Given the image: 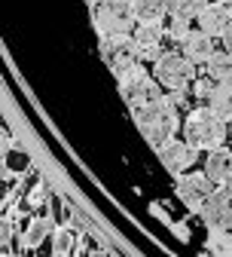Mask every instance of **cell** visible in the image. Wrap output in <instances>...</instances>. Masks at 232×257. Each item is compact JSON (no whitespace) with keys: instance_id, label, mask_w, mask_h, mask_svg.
Returning <instances> with one entry per match:
<instances>
[{"instance_id":"obj_1","label":"cell","mask_w":232,"mask_h":257,"mask_svg":"<svg viewBox=\"0 0 232 257\" xmlns=\"http://www.w3.org/2000/svg\"><path fill=\"white\" fill-rule=\"evenodd\" d=\"M131 116H135V125L141 128V135L147 138V144H153L156 150L171 141L174 132L180 128V113H177V101L174 98H165V95H159V98L141 104V107H131Z\"/></svg>"},{"instance_id":"obj_2","label":"cell","mask_w":232,"mask_h":257,"mask_svg":"<svg viewBox=\"0 0 232 257\" xmlns=\"http://www.w3.org/2000/svg\"><path fill=\"white\" fill-rule=\"evenodd\" d=\"M180 135L195 147V150H217L229 141V122L211 107V104H202L183 116L180 122Z\"/></svg>"},{"instance_id":"obj_3","label":"cell","mask_w":232,"mask_h":257,"mask_svg":"<svg viewBox=\"0 0 232 257\" xmlns=\"http://www.w3.org/2000/svg\"><path fill=\"white\" fill-rule=\"evenodd\" d=\"M153 77L159 80V86L165 92H186L195 80V64L183 55V52H162L153 61Z\"/></svg>"},{"instance_id":"obj_4","label":"cell","mask_w":232,"mask_h":257,"mask_svg":"<svg viewBox=\"0 0 232 257\" xmlns=\"http://www.w3.org/2000/svg\"><path fill=\"white\" fill-rule=\"evenodd\" d=\"M92 22H95L98 37H107V34H131L135 25H138L135 0H104V4L95 7Z\"/></svg>"},{"instance_id":"obj_5","label":"cell","mask_w":232,"mask_h":257,"mask_svg":"<svg viewBox=\"0 0 232 257\" xmlns=\"http://www.w3.org/2000/svg\"><path fill=\"white\" fill-rule=\"evenodd\" d=\"M116 80H119V92H122L128 107H141V104H147V101H153V98L162 95V86L153 77V71H144L141 64H135L131 71H125Z\"/></svg>"},{"instance_id":"obj_6","label":"cell","mask_w":232,"mask_h":257,"mask_svg":"<svg viewBox=\"0 0 232 257\" xmlns=\"http://www.w3.org/2000/svg\"><path fill=\"white\" fill-rule=\"evenodd\" d=\"M101 55L107 61V68L122 77L125 71H131L135 64H141V55H138V46H135V37L131 34H107L101 37Z\"/></svg>"},{"instance_id":"obj_7","label":"cell","mask_w":232,"mask_h":257,"mask_svg":"<svg viewBox=\"0 0 232 257\" xmlns=\"http://www.w3.org/2000/svg\"><path fill=\"white\" fill-rule=\"evenodd\" d=\"M211 190H214V181L205 175V172H183L177 175L174 181V193H177V199L189 208V211H202L205 199L211 196Z\"/></svg>"},{"instance_id":"obj_8","label":"cell","mask_w":232,"mask_h":257,"mask_svg":"<svg viewBox=\"0 0 232 257\" xmlns=\"http://www.w3.org/2000/svg\"><path fill=\"white\" fill-rule=\"evenodd\" d=\"M198 214L208 230H232V184L214 187Z\"/></svg>"},{"instance_id":"obj_9","label":"cell","mask_w":232,"mask_h":257,"mask_svg":"<svg viewBox=\"0 0 232 257\" xmlns=\"http://www.w3.org/2000/svg\"><path fill=\"white\" fill-rule=\"evenodd\" d=\"M159 159H162V166H165V172H171L174 178L177 175H183V172H189L192 166H195V159H198V150L186 141V138H171V141H165L162 147H159Z\"/></svg>"},{"instance_id":"obj_10","label":"cell","mask_w":232,"mask_h":257,"mask_svg":"<svg viewBox=\"0 0 232 257\" xmlns=\"http://www.w3.org/2000/svg\"><path fill=\"white\" fill-rule=\"evenodd\" d=\"M135 46H138V55L141 61H156L162 55V40H165V25L162 22H138L135 31Z\"/></svg>"},{"instance_id":"obj_11","label":"cell","mask_w":232,"mask_h":257,"mask_svg":"<svg viewBox=\"0 0 232 257\" xmlns=\"http://www.w3.org/2000/svg\"><path fill=\"white\" fill-rule=\"evenodd\" d=\"M195 25H198V31H205V34H211L214 40H223L229 31H232V10H229V4H211L195 16Z\"/></svg>"},{"instance_id":"obj_12","label":"cell","mask_w":232,"mask_h":257,"mask_svg":"<svg viewBox=\"0 0 232 257\" xmlns=\"http://www.w3.org/2000/svg\"><path fill=\"white\" fill-rule=\"evenodd\" d=\"M52 233H55L52 217H49V214H34V217L25 223V230H22V236H19V245L28 248V251H34V248H40L46 239H52Z\"/></svg>"},{"instance_id":"obj_13","label":"cell","mask_w":232,"mask_h":257,"mask_svg":"<svg viewBox=\"0 0 232 257\" xmlns=\"http://www.w3.org/2000/svg\"><path fill=\"white\" fill-rule=\"evenodd\" d=\"M205 175L214 181V187L232 184V150L229 147L208 150V156H205Z\"/></svg>"},{"instance_id":"obj_14","label":"cell","mask_w":232,"mask_h":257,"mask_svg":"<svg viewBox=\"0 0 232 257\" xmlns=\"http://www.w3.org/2000/svg\"><path fill=\"white\" fill-rule=\"evenodd\" d=\"M180 52H183L192 64H208V61H211V55L217 52V49H214V37L195 28L192 34L180 43Z\"/></svg>"},{"instance_id":"obj_15","label":"cell","mask_w":232,"mask_h":257,"mask_svg":"<svg viewBox=\"0 0 232 257\" xmlns=\"http://www.w3.org/2000/svg\"><path fill=\"white\" fill-rule=\"evenodd\" d=\"M205 71H208V77H211L214 83L232 80V52H229V49H217V52L211 55V61L205 64Z\"/></svg>"},{"instance_id":"obj_16","label":"cell","mask_w":232,"mask_h":257,"mask_svg":"<svg viewBox=\"0 0 232 257\" xmlns=\"http://www.w3.org/2000/svg\"><path fill=\"white\" fill-rule=\"evenodd\" d=\"M208 104H211L226 122H232V80L214 86V95H211V101H208Z\"/></svg>"},{"instance_id":"obj_17","label":"cell","mask_w":232,"mask_h":257,"mask_svg":"<svg viewBox=\"0 0 232 257\" xmlns=\"http://www.w3.org/2000/svg\"><path fill=\"white\" fill-rule=\"evenodd\" d=\"M49 242H52V254L68 257V254L77 251V230L74 227H55V233H52Z\"/></svg>"},{"instance_id":"obj_18","label":"cell","mask_w":232,"mask_h":257,"mask_svg":"<svg viewBox=\"0 0 232 257\" xmlns=\"http://www.w3.org/2000/svg\"><path fill=\"white\" fill-rule=\"evenodd\" d=\"M135 16L138 22H162L168 16L165 0H135Z\"/></svg>"},{"instance_id":"obj_19","label":"cell","mask_w":232,"mask_h":257,"mask_svg":"<svg viewBox=\"0 0 232 257\" xmlns=\"http://www.w3.org/2000/svg\"><path fill=\"white\" fill-rule=\"evenodd\" d=\"M205 251L214 254V257H232V233L229 230H211L208 242H205Z\"/></svg>"},{"instance_id":"obj_20","label":"cell","mask_w":232,"mask_h":257,"mask_svg":"<svg viewBox=\"0 0 232 257\" xmlns=\"http://www.w3.org/2000/svg\"><path fill=\"white\" fill-rule=\"evenodd\" d=\"M211 0H165L168 7V16H180V19H195Z\"/></svg>"},{"instance_id":"obj_21","label":"cell","mask_w":232,"mask_h":257,"mask_svg":"<svg viewBox=\"0 0 232 257\" xmlns=\"http://www.w3.org/2000/svg\"><path fill=\"white\" fill-rule=\"evenodd\" d=\"M192 19H180V16H168V22H165V37L168 40H174L177 46L192 34V25H189Z\"/></svg>"},{"instance_id":"obj_22","label":"cell","mask_w":232,"mask_h":257,"mask_svg":"<svg viewBox=\"0 0 232 257\" xmlns=\"http://www.w3.org/2000/svg\"><path fill=\"white\" fill-rule=\"evenodd\" d=\"M214 80L211 77H198V80H192V98L195 101H202V104H208L211 101V95H214Z\"/></svg>"},{"instance_id":"obj_23","label":"cell","mask_w":232,"mask_h":257,"mask_svg":"<svg viewBox=\"0 0 232 257\" xmlns=\"http://www.w3.org/2000/svg\"><path fill=\"white\" fill-rule=\"evenodd\" d=\"M46 199H49L46 184H34V190L28 193V205H31V208H43V205H46Z\"/></svg>"},{"instance_id":"obj_24","label":"cell","mask_w":232,"mask_h":257,"mask_svg":"<svg viewBox=\"0 0 232 257\" xmlns=\"http://www.w3.org/2000/svg\"><path fill=\"white\" fill-rule=\"evenodd\" d=\"M223 49H229V52H232V31H229V34L223 37Z\"/></svg>"},{"instance_id":"obj_25","label":"cell","mask_w":232,"mask_h":257,"mask_svg":"<svg viewBox=\"0 0 232 257\" xmlns=\"http://www.w3.org/2000/svg\"><path fill=\"white\" fill-rule=\"evenodd\" d=\"M86 4H89V7H92V10H95V7H98V4H104V0H86Z\"/></svg>"},{"instance_id":"obj_26","label":"cell","mask_w":232,"mask_h":257,"mask_svg":"<svg viewBox=\"0 0 232 257\" xmlns=\"http://www.w3.org/2000/svg\"><path fill=\"white\" fill-rule=\"evenodd\" d=\"M214 4H232V0H214Z\"/></svg>"},{"instance_id":"obj_27","label":"cell","mask_w":232,"mask_h":257,"mask_svg":"<svg viewBox=\"0 0 232 257\" xmlns=\"http://www.w3.org/2000/svg\"><path fill=\"white\" fill-rule=\"evenodd\" d=\"M229 141H232V122H229Z\"/></svg>"},{"instance_id":"obj_28","label":"cell","mask_w":232,"mask_h":257,"mask_svg":"<svg viewBox=\"0 0 232 257\" xmlns=\"http://www.w3.org/2000/svg\"><path fill=\"white\" fill-rule=\"evenodd\" d=\"M229 10H232V4H229Z\"/></svg>"}]
</instances>
